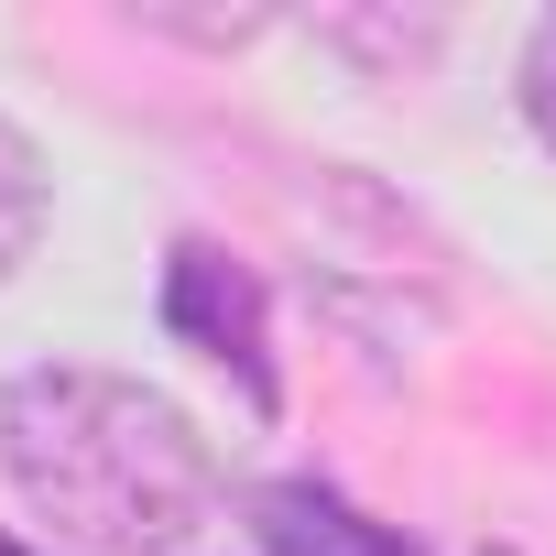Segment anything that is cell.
<instances>
[{
	"mask_svg": "<svg viewBox=\"0 0 556 556\" xmlns=\"http://www.w3.org/2000/svg\"><path fill=\"white\" fill-rule=\"evenodd\" d=\"M317 45L361 55L371 77H404V66H437V45H447V12H317Z\"/></svg>",
	"mask_w": 556,
	"mask_h": 556,
	"instance_id": "277c9868",
	"label": "cell"
},
{
	"mask_svg": "<svg viewBox=\"0 0 556 556\" xmlns=\"http://www.w3.org/2000/svg\"><path fill=\"white\" fill-rule=\"evenodd\" d=\"M513 88H523V121H534V142L556 153V12L523 34V77H513Z\"/></svg>",
	"mask_w": 556,
	"mask_h": 556,
	"instance_id": "52a82bcc",
	"label": "cell"
},
{
	"mask_svg": "<svg viewBox=\"0 0 556 556\" xmlns=\"http://www.w3.org/2000/svg\"><path fill=\"white\" fill-rule=\"evenodd\" d=\"M164 328L197 361H218L251 415H285V371H273V317H262V273L251 262H229L218 240H175L164 251Z\"/></svg>",
	"mask_w": 556,
	"mask_h": 556,
	"instance_id": "7a4b0ae2",
	"label": "cell"
},
{
	"mask_svg": "<svg viewBox=\"0 0 556 556\" xmlns=\"http://www.w3.org/2000/svg\"><path fill=\"white\" fill-rule=\"evenodd\" d=\"M45 153H34V131H12L0 121V285L34 262V240H45Z\"/></svg>",
	"mask_w": 556,
	"mask_h": 556,
	"instance_id": "5b68a950",
	"label": "cell"
},
{
	"mask_svg": "<svg viewBox=\"0 0 556 556\" xmlns=\"http://www.w3.org/2000/svg\"><path fill=\"white\" fill-rule=\"evenodd\" d=\"M0 556H34V545H23V534H0Z\"/></svg>",
	"mask_w": 556,
	"mask_h": 556,
	"instance_id": "ba28073f",
	"label": "cell"
},
{
	"mask_svg": "<svg viewBox=\"0 0 556 556\" xmlns=\"http://www.w3.org/2000/svg\"><path fill=\"white\" fill-rule=\"evenodd\" d=\"M131 23L142 34H175V45H251V34H273V12H175V0H142Z\"/></svg>",
	"mask_w": 556,
	"mask_h": 556,
	"instance_id": "8992f818",
	"label": "cell"
},
{
	"mask_svg": "<svg viewBox=\"0 0 556 556\" xmlns=\"http://www.w3.org/2000/svg\"><path fill=\"white\" fill-rule=\"evenodd\" d=\"M251 534H262V556H415L393 523H371L328 480H262L251 491Z\"/></svg>",
	"mask_w": 556,
	"mask_h": 556,
	"instance_id": "3957f363",
	"label": "cell"
},
{
	"mask_svg": "<svg viewBox=\"0 0 556 556\" xmlns=\"http://www.w3.org/2000/svg\"><path fill=\"white\" fill-rule=\"evenodd\" d=\"M0 469L77 556H175L218 513V458L186 404L99 361H34L0 382Z\"/></svg>",
	"mask_w": 556,
	"mask_h": 556,
	"instance_id": "6da1fadb",
	"label": "cell"
}]
</instances>
